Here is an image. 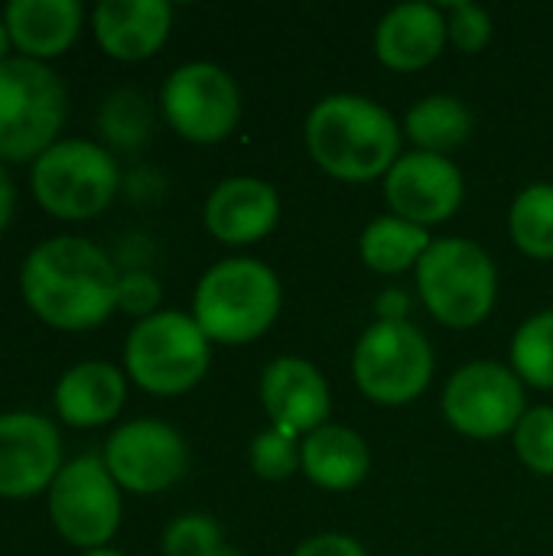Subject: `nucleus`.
Masks as SVG:
<instances>
[{
  "label": "nucleus",
  "instance_id": "f257e3e1",
  "mask_svg": "<svg viewBox=\"0 0 553 556\" xmlns=\"http://www.w3.org/2000/svg\"><path fill=\"white\" fill-rule=\"evenodd\" d=\"M121 274L114 261L88 238H49L36 244L20 267L26 306L52 329L81 332L101 326L117 309Z\"/></svg>",
  "mask_w": 553,
  "mask_h": 556
},
{
  "label": "nucleus",
  "instance_id": "f03ea898",
  "mask_svg": "<svg viewBox=\"0 0 553 556\" xmlns=\"http://www.w3.org/2000/svg\"><path fill=\"white\" fill-rule=\"evenodd\" d=\"M316 166L342 182L388 176L401 160V127L388 108L362 94L323 98L303 127Z\"/></svg>",
  "mask_w": 553,
  "mask_h": 556
},
{
  "label": "nucleus",
  "instance_id": "7ed1b4c3",
  "mask_svg": "<svg viewBox=\"0 0 553 556\" xmlns=\"http://www.w3.org/2000/svg\"><path fill=\"white\" fill-rule=\"evenodd\" d=\"M280 303V280L264 261L231 257L202 274L192 296V319L209 342L248 345L274 326Z\"/></svg>",
  "mask_w": 553,
  "mask_h": 556
},
{
  "label": "nucleus",
  "instance_id": "20e7f679",
  "mask_svg": "<svg viewBox=\"0 0 553 556\" xmlns=\"http://www.w3.org/2000/svg\"><path fill=\"white\" fill-rule=\"evenodd\" d=\"M68 114V91L55 68L10 55L0 62V160L36 163L55 140Z\"/></svg>",
  "mask_w": 553,
  "mask_h": 556
},
{
  "label": "nucleus",
  "instance_id": "39448f33",
  "mask_svg": "<svg viewBox=\"0 0 553 556\" xmlns=\"http://www.w3.org/2000/svg\"><path fill=\"white\" fill-rule=\"evenodd\" d=\"M212 362V342L199 323L179 309H160L140 319L124 342V368L137 388L153 397L192 391Z\"/></svg>",
  "mask_w": 553,
  "mask_h": 556
},
{
  "label": "nucleus",
  "instance_id": "423d86ee",
  "mask_svg": "<svg viewBox=\"0 0 553 556\" xmlns=\"http://www.w3.org/2000/svg\"><path fill=\"white\" fill-rule=\"evenodd\" d=\"M33 199L62 222H88L101 215L117 189L121 173L114 156L81 137L55 140L29 169Z\"/></svg>",
  "mask_w": 553,
  "mask_h": 556
},
{
  "label": "nucleus",
  "instance_id": "0eeeda50",
  "mask_svg": "<svg viewBox=\"0 0 553 556\" xmlns=\"http://www.w3.org/2000/svg\"><path fill=\"white\" fill-rule=\"evenodd\" d=\"M417 287L433 319L450 329H473L495 306L499 274L479 244L466 238H443L420 257Z\"/></svg>",
  "mask_w": 553,
  "mask_h": 556
},
{
  "label": "nucleus",
  "instance_id": "6e6552de",
  "mask_svg": "<svg viewBox=\"0 0 553 556\" xmlns=\"http://www.w3.org/2000/svg\"><path fill=\"white\" fill-rule=\"evenodd\" d=\"M352 375L359 391L385 407H401L417 401L433 378V349L427 336L404 323H375L362 332Z\"/></svg>",
  "mask_w": 553,
  "mask_h": 556
},
{
  "label": "nucleus",
  "instance_id": "1a4fd4ad",
  "mask_svg": "<svg viewBox=\"0 0 553 556\" xmlns=\"http://www.w3.org/2000/svg\"><path fill=\"white\" fill-rule=\"evenodd\" d=\"M49 521L72 547L101 551L121 528V485L111 479L104 459L78 456L62 466L46 492Z\"/></svg>",
  "mask_w": 553,
  "mask_h": 556
},
{
  "label": "nucleus",
  "instance_id": "9d476101",
  "mask_svg": "<svg viewBox=\"0 0 553 556\" xmlns=\"http://www.w3.org/2000/svg\"><path fill=\"white\" fill-rule=\"evenodd\" d=\"M160 108L179 137L192 143H218L241 121V91L222 65L186 62L163 81Z\"/></svg>",
  "mask_w": 553,
  "mask_h": 556
},
{
  "label": "nucleus",
  "instance_id": "9b49d317",
  "mask_svg": "<svg viewBox=\"0 0 553 556\" xmlns=\"http://www.w3.org/2000/svg\"><path fill=\"white\" fill-rule=\"evenodd\" d=\"M443 414L453 430L473 440H495L515 433L525 410V381L499 362L463 365L447 391Z\"/></svg>",
  "mask_w": 553,
  "mask_h": 556
},
{
  "label": "nucleus",
  "instance_id": "f8f14e48",
  "mask_svg": "<svg viewBox=\"0 0 553 556\" xmlns=\"http://www.w3.org/2000/svg\"><path fill=\"white\" fill-rule=\"evenodd\" d=\"M104 466L111 479L134 495H156L173 489L189 469V450L179 430L160 420L121 424L104 443Z\"/></svg>",
  "mask_w": 553,
  "mask_h": 556
},
{
  "label": "nucleus",
  "instance_id": "ddd939ff",
  "mask_svg": "<svg viewBox=\"0 0 553 556\" xmlns=\"http://www.w3.org/2000/svg\"><path fill=\"white\" fill-rule=\"evenodd\" d=\"M62 437L49 417L33 410L0 414V498L29 502L62 472Z\"/></svg>",
  "mask_w": 553,
  "mask_h": 556
},
{
  "label": "nucleus",
  "instance_id": "4468645a",
  "mask_svg": "<svg viewBox=\"0 0 553 556\" xmlns=\"http://www.w3.org/2000/svg\"><path fill=\"white\" fill-rule=\"evenodd\" d=\"M463 192L460 166L440 153H407L385 176V199L394 215L420 228L453 218L463 205Z\"/></svg>",
  "mask_w": 553,
  "mask_h": 556
},
{
  "label": "nucleus",
  "instance_id": "2eb2a0df",
  "mask_svg": "<svg viewBox=\"0 0 553 556\" xmlns=\"http://www.w3.org/2000/svg\"><path fill=\"white\" fill-rule=\"evenodd\" d=\"M261 404L277 430L297 437L313 433L326 427V417L332 410L329 384L323 371L297 355L274 358L261 375Z\"/></svg>",
  "mask_w": 553,
  "mask_h": 556
},
{
  "label": "nucleus",
  "instance_id": "dca6fc26",
  "mask_svg": "<svg viewBox=\"0 0 553 556\" xmlns=\"http://www.w3.org/2000/svg\"><path fill=\"white\" fill-rule=\"evenodd\" d=\"M280 199L257 176L222 179L205 199V228L225 244H254L277 228Z\"/></svg>",
  "mask_w": 553,
  "mask_h": 556
},
{
  "label": "nucleus",
  "instance_id": "f3484780",
  "mask_svg": "<svg viewBox=\"0 0 553 556\" xmlns=\"http://www.w3.org/2000/svg\"><path fill=\"white\" fill-rule=\"evenodd\" d=\"M98 46L117 62H143L163 49L173 29L166 0H101L91 13Z\"/></svg>",
  "mask_w": 553,
  "mask_h": 556
},
{
  "label": "nucleus",
  "instance_id": "a211bd4d",
  "mask_svg": "<svg viewBox=\"0 0 553 556\" xmlns=\"http://www.w3.org/2000/svg\"><path fill=\"white\" fill-rule=\"evenodd\" d=\"M447 39V13L433 3L414 0L381 16L375 29V52L394 72H417L440 59Z\"/></svg>",
  "mask_w": 553,
  "mask_h": 556
},
{
  "label": "nucleus",
  "instance_id": "6ab92c4d",
  "mask_svg": "<svg viewBox=\"0 0 553 556\" xmlns=\"http://www.w3.org/2000/svg\"><path fill=\"white\" fill-rule=\"evenodd\" d=\"M52 401L62 424L75 430H95L121 414L127 401V381L111 362H78L59 378Z\"/></svg>",
  "mask_w": 553,
  "mask_h": 556
},
{
  "label": "nucleus",
  "instance_id": "aec40b11",
  "mask_svg": "<svg viewBox=\"0 0 553 556\" xmlns=\"http://www.w3.org/2000/svg\"><path fill=\"white\" fill-rule=\"evenodd\" d=\"M85 10L78 0H10L3 7V23L10 42L23 59L49 62L68 52L81 33Z\"/></svg>",
  "mask_w": 553,
  "mask_h": 556
},
{
  "label": "nucleus",
  "instance_id": "412c9836",
  "mask_svg": "<svg viewBox=\"0 0 553 556\" xmlns=\"http://www.w3.org/2000/svg\"><path fill=\"white\" fill-rule=\"evenodd\" d=\"M300 469L326 492H352L365 482L372 453L355 430L326 424L300 443Z\"/></svg>",
  "mask_w": 553,
  "mask_h": 556
},
{
  "label": "nucleus",
  "instance_id": "4be33fe9",
  "mask_svg": "<svg viewBox=\"0 0 553 556\" xmlns=\"http://www.w3.org/2000/svg\"><path fill=\"white\" fill-rule=\"evenodd\" d=\"M430 244L433 241L427 238V228H420L407 218H398V215H381L362 231L359 251L372 270L401 274L407 267H417Z\"/></svg>",
  "mask_w": 553,
  "mask_h": 556
},
{
  "label": "nucleus",
  "instance_id": "5701e85b",
  "mask_svg": "<svg viewBox=\"0 0 553 556\" xmlns=\"http://www.w3.org/2000/svg\"><path fill=\"white\" fill-rule=\"evenodd\" d=\"M404 130H407V137L424 153L447 156L450 150H456L460 143L469 140V134H473V114L453 94H430V98L417 101L407 111Z\"/></svg>",
  "mask_w": 553,
  "mask_h": 556
},
{
  "label": "nucleus",
  "instance_id": "b1692460",
  "mask_svg": "<svg viewBox=\"0 0 553 556\" xmlns=\"http://www.w3.org/2000/svg\"><path fill=\"white\" fill-rule=\"evenodd\" d=\"M512 241L535 261H553V186L535 182L512 202L508 215Z\"/></svg>",
  "mask_w": 553,
  "mask_h": 556
},
{
  "label": "nucleus",
  "instance_id": "393cba45",
  "mask_svg": "<svg viewBox=\"0 0 553 556\" xmlns=\"http://www.w3.org/2000/svg\"><path fill=\"white\" fill-rule=\"evenodd\" d=\"M512 371L531 388H553V309L535 313L512 342Z\"/></svg>",
  "mask_w": 553,
  "mask_h": 556
},
{
  "label": "nucleus",
  "instance_id": "a878e982",
  "mask_svg": "<svg viewBox=\"0 0 553 556\" xmlns=\"http://www.w3.org/2000/svg\"><path fill=\"white\" fill-rule=\"evenodd\" d=\"M101 134L114 143V147H140L150 137L153 127V111L150 104L137 94V91H114L104 108H101Z\"/></svg>",
  "mask_w": 553,
  "mask_h": 556
},
{
  "label": "nucleus",
  "instance_id": "bb28decb",
  "mask_svg": "<svg viewBox=\"0 0 553 556\" xmlns=\"http://www.w3.org/2000/svg\"><path fill=\"white\" fill-rule=\"evenodd\" d=\"M222 551V528L209 515H179L163 531V556H218Z\"/></svg>",
  "mask_w": 553,
  "mask_h": 556
},
{
  "label": "nucleus",
  "instance_id": "cd10ccee",
  "mask_svg": "<svg viewBox=\"0 0 553 556\" xmlns=\"http://www.w3.org/2000/svg\"><path fill=\"white\" fill-rule=\"evenodd\" d=\"M515 453L531 472L553 476V407H535L521 417L515 427Z\"/></svg>",
  "mask_w": 553,
  "mask_h": 556
},
{
  "label": "nucleus",
  "instance_id": "c85d7f7f",
  "mask_svg": "<svg viewBox=\"0 0 553 556\" xmlns=\"http://www.w3.org/2000/svg\"><path fill=\"white\" fill-rule=\"evenodd\" d=\"M248 459H251V469H254L257 479L280 482V479H290L300 469V446H297V440L290 433L274 427V430H264V433L254 437Z\"/></svg>",
  "mask_w": 553,
  "mask_h": 556
},
{
  "label": "nucleus",
  "instance_id": "c756f323",
  "mask_svg": "<svg viewBox=\"0 0 553 556\" xmlns=\"http://www.w3.org/2000/svg\"><path fill=\"white\" fill-rule=\"evenodd\" d=\"M447 33L460 52L476 55L492 42V16L476 3H453L447 16Z\"/></svg>",
  "mask_w": 553,
  "mask_h": 556
},
{
  "label": "nucleus",
  "instance_id": "7c9ffc66",
  "mask_svg": "<svg viewBox=\"0 0 553 556\" xmlns=\"http://www.w3.org/2000/svg\"><path fill=\"white\" fill-rule=\"evenodd\" d=\"M160 296H163V293H160V280H156L153 274H147V270H127V274H121V283H117V306H121L124 313L137 316V323L156 313Z\"/></svg>",
  "mask_w": 553,
  "mask_h": 556
},
{
  "label": "nucleus",
  "instance_id": "2f4dec72",
  "mask_svg": "<svg viewBox=\"0 0 553 556\" xmlns=\"http://www.w3.org/2000/svg\"><path fill=\"white\" fill-rule=\"evenodd\" d=\"M293 556H368V551L345 534H316L310 541H303Z\"/></svg>",
  "mask_w": 553,
  "mask_h": 556
},
{
  "label": "nucleus",
  "instance_id": "473e14b6",
  "mask_svg": "<svg viewBox=\"0 0 553 556\" xmlns=\"http://www.w3.org/2000/svg\"><path fill=\"white\" fill-rule=\"evenodd\" d=\"M378 316L381 323H404L407 316V296L401 290H388L378 296Z\"/></svg>",
  "mask_w": 553,
  "mask_h": 556
},
{
  "label": "nucleus",
  "instance_id": "72a5a7b5",
  "mask_svg": "<svg viewBox=\"0 0 553 556\" xmlns=\"http://www.w3.org/2000/svg\"><path fill=\"white\" fill-rule=\"evenodd\" d=\"M13 212H16V186L0 160V231L13 222Z\"/></svg>",
  "mask_w": 553,
  "mask_h": 556
},
{
  "label": "nucleus",
  "instance_id": "f704fd0d",
  "mask_svg": "<svg viewBox=\"0 0 553 556\" xmlns=\"http://www.w3.org/2000/svg\"><path fill=\"white\" fill-rule=\"evenodd\" d=\"M10 46H13V42H10L7 23H3V16H0V62H7V59H10V55H7V52H10Z\"/></svg>",
  "mask_w": 553,
  "mask_h": 556
},
{
  "label": "nucleus",
  "instance_id": "c9c22d12",
  "mask_svg": "<svg viewBox=\"0 0 553 556\" xmlns=\"http://www.w3.org/2000/svg\"><path fill=\"white\" fill-rule=\"evenodd\" d=\"M81 556H124L121 551H111V547H101V551H88V554Z\"/></svg>",
  "mask_w": 553,
  "mask_h": 556
},
{
  "label": "nucleus",
  "instance_id": "e433bc0d",
  "mask_svg": "<svg viewBox=\"0 0 553 556\" xmlns=\"http://www.w3.org/2000/svg\"><path fill=\"white\" fill-rule=\"evenodd\" d=\"M218 556H238V554H235L231 547H225V551H222V554H218Z\"/></svg>",
  "mask_w": 553,
  "mask_h": 556
}]
</instances>
